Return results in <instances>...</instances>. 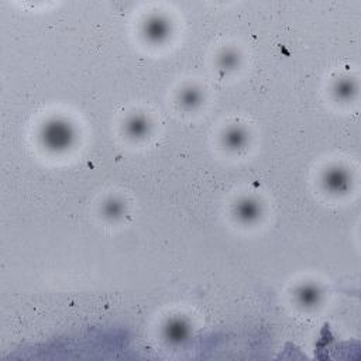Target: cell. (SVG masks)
Returning <instances> with one entry per match:
<instances>
[{
	"instance_id": "obj_1",
	"label": "cell",
	"mask_w": 361,
	"mask_h": 361,
	"mask_svg": "<svg viewBox=\"0 0 361 361\" xmlns=\"http://www.w3.org/2000/svg\"><path fill=\"white\" fill-rule=\"evenodd\" d=\"M44 137H45V141L48 143V145L59 148V147L69 145V141L72 138V132H71V127L68 124L54 122V123L47 126Z\"/></svg>"
},
{
	"instance_id": "obj_2",
	"label": "cell",
	"mask_w": 361,
	"mask_h": 361,
	"mask_svg": "<svg viewBox=\"0 0 361 361\" xmlns=\"http://www.w3.org/2000/svg\"><path fill=\"white\" fill-rule=\"evenodd\" d=\"M167 339L172 343H180L186 340L189 334V326L180 319H174L165 327Z\"/></svg>"
},
{
	"instance_id": "obj_3",
	"label": "cell",
	"mask_w": 361,
	"mask_h": 361,
	"mask_svg": "<svg viewBox=\"0 0 361 361\" xmlns=\"http://www.w3.org/2000/svg\"><path fill=\"white\" fill-rule=\"evenodd\" d=\"M324 182H326V186L330 190L342 192L349 185V177H347V172H344L343 170H332L326 174Z\"/></svg>"
},
{
	"instance_id": "obj_4",
	"label": "cell",
	"mask_w": 361,
	"mask_h": 361,
	"mask_svg": "<svg viewBox=\"0 0 361 361\" xmlns=\"http://www.w3.org/2000/svg\"><path fill=\"white\" fill-rule=\"evenodd\" d=\"M298 298H299L301 304L306 305V306H311V305H315L319 302L320 292H319V289L316 286L305 285L298 291Z\"/></svg>"
},
{
	"instance_id": "obj_5",
	"label": "cell",
	"mask_w": 361,
	"mask_h": 361,
	"mask_svg": "<svg viewBox=\"0 0 361 361\" xmlns=\"http://www.w3.org/2000/svg\"><path fill=\"white\" fill-rule=\"evenodd\" d=\"M258 215V206H257L256 202L253 200H244L238 205V218H241L243 220H253L257 218Z\"/></svg>"
},
{
	"instance_id": "obj_6",
	"label": "cell",
	"mask_w": 361,
	"mask_h": 361,
	"mask_svg": "<svg viewBox=\"0 0 361 361\" xmlns=\"http://www.w3.org/2000/svg\"><path fill=\"white\" fill-rule=\"evenodd\" d=\"M226 140H227L228 145H231V147H240L241 144L246 141V134L243 133L240 129H233V130H230L227 133Z\"/></svg>"
},
{
	"instance_id": "obj_7",
	"label": "cell",
	"mask_w": 361,
	"mask_h": 361,
	"mask_svg": "<svg viewBox=\"0 0 361 361\" xmlns=\"http://www.w3.org/2000/svg\"><path fill=\"white\" fill-rule=\"evenodd\" d=\"M336 92L342 99H347V97H352L353 93L356 92V86H354L352 81L350 82L349 81H342V82L337 84Z\"/></svg>"
},
{
	"instance_id": "obj_8",
	"label": "cell",
	"mask_w": 361,
	"mask_h": 361,
	"mask_svg": "<svg viewBox=\"0 0 361 361\" xmlns=\"http://www.w3.org/2000/svg\"><path fill=\"white\" fill-rule=\"evenodd\" d=\"M129 129L132 130V133L135 135H140L147 130V123L143 117H134L133 120L129 123Z\"/></svg>"
},
{
	"instance_id": "obj_9",
	"label": "cell",
	"mask_w": 361,
	"mask_h": 361,
	"mask_svg": "<svg viewBox=\"0 0 361 361\" xmlns=\"http://www.w3.org/2000/svg\"><path fill=\"white\" fill-rule=\"evenodd\" d=\"M199 92H196V90H193V89H189V90H186L185 93H183V103L185 105H189V106H195L196 103H199Z\"/></svg>"
},
{
	"instance_id": "obj_10",
	"label": "cell",
	"mask_w": 361,
	"mask_h": 361,
	"mask_svg": "<svg viewBox=\"0 0 361 361\" xmlns=\"http://www.w3.org/2000/svg\"><path fill=\"white\" fill-rule=\"evenodd\" d=\"M122 203L120 202H117V200H110V202H107V205H106V213L109 215V216H119L120 215V212H122Z\"/></svg>"
}]
</instances>
